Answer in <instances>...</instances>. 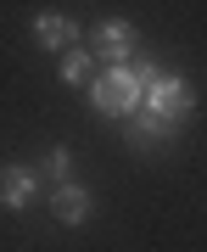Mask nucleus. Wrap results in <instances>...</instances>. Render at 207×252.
Segmentation results:
<instances>
[{
	"label": "nucleus",
	"instance_id": "f257e3e1",
	"mask_svg": "<svg viewBox=\"0 0 207 252\" xmlns=\"http://www.w3.org/2000/svg\"><path fill=\"white\" fill-rule=\"evenodd\" d=\"M90 101H95V112H107V118H129L146 101V84H140V73L129 62H118V67H107L90 84Z\"/></svg>",
	"mask_w": 207,
	"mask_h": 252
},
{
	"label": "nucleus",
	"instance_id": "f03ea898",
	"mask_svg": "<svg viewBox=\"0 0 207 252\" xmlns=\"http://www.w3.org/2000/svg\"><path fill=\"white\" fill-rule=\"evenodd\" d=\"M146 107H151V118H162V124H179V118L196 107V90H190L179 73H162L157 84H146Z\"/></svg>",
	"mask_w": 207,
	"mask_h": 252
},
{
	"label": "nucleus",
	"instance_id": "7ed1b4c3",
	"mask_svg": "<svg viewBox=\"0 0 207 252\" xmlns=\"http://www.w3.org/2000/svg\"><path fill=\"white\" fill-rule=\"evenodd\" d=\"M95 56H101V62H107V67L129 62V56H135V28H129L123 17L101 23V28H95Z\"/></svg>",
	"mask_w": 207,
	"mask_h": 252
},
{
	"label": "nucleus",
	"instance_id": "20e7f679",
	"mask_svg": "<svg viewBox=\"0 0 207 252\" xmlns=\"http://www.w3.org/2000/svg\"><path fill=\"white\" fill-rule=\"evenodd\" d=\"M51 207H56V219L62 224H84L90 219V190H79V185H56V196H51Z\"/></svg>",
	"mask_w": 207,
	"mask_h": 252
},
{
	"label": "nucleus",
	"instance_id": "39448f33",
	"mask_svg": "<svg viewBox=\"0 0 207 252\" xmlns=\"http://www.w3.org/2000/svg\"><path fill=\"white\" fill-rule=\"evenodd\" d=\"M34 39H39V45H56V51H73V17L39 11V17H34Z\"/></svg>",
	"mask_w": 207,
	"mask_h": 252
},
{
	"label": "nucleus",
	"instance_id": "423d86ee",
	"mask_svg": "<svg viewBox=\"0 0 207 252\" xmlns=\"http://www.w3.org/2000/svg\"><path fill=\"white\" fill-rule=\"evenodd\" d=\"M34 196V174L28 168H0V207H28Z\"/></svg>",
	"mask_w": 207,
	"mask_h": 252
},
{
	"label": "nucleus",
	"instance_id": "0eeeda50",
	"mask_svg": "<svg viewBox=\"0 0 207 252\" xmlns=\"http://www.w3.org/2000/svg\"><path fill=\"white\" fill-rule=\"evenodd\" d=\"M56 79H62V84H84V79H90V51H67L62 67H56Z\"/></svg>",
	"mask_w": 207,
	"mask_h": 252
},
{
	"label": "nucleus",
	"instance_id": "6e6552de",
	"mask_svg": "<svg viewBox=\"0 0 207 252\" xmlns=\"http://www.w3.org/2000/svg\"><path fill=\"white\" fill-rule=\"evenodd\" d=\"M168 129H174V124H162V118H151V112H146V118H135V124H129V140H135V146H146V140H162Z\"/></svg>",
	"mask_w": 207,
	"mask_h": 252
},
{
	"label": "nucleus",
	"instance_id": "1a4fd4ad",
	"mask_svg": "<svg viewBox=\"0 0 207 252\" xmlns=\"http://www.w3.org/2000/svg\"><path fill=\"white\" fill-rule=\"evenodd\" d=\"M67 162H73V157H67V146H56V152L45 157V168L56 174V180H67Z\"/></svg>",
	"mask_w": 207,
	"mask_h": 252
}]
</instances>
